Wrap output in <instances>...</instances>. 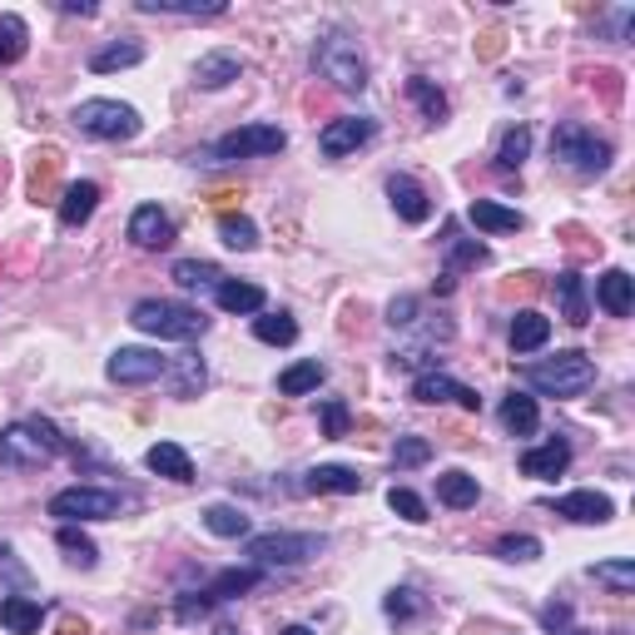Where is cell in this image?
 <instances>
[{
	"label": "cell",
	"mask_w": 635,
	"mask_h": 635,
	"mask_svg": "<svg viewBox=\"0 0 635 635\" xmlns=\"http://www.w3.org/2000/svg\"><path fill=\"white\" fill-rule=\"evenodd\" d=\"M60 452H65V437H60V427L45 422V417H20V422H10L6 432H0V466H10V472L45 466V462H55Z\"/></svg>",
	"instance_id": "obj_1"
},
{
	"label": "cell",
	"mask_w": 635,
	"mask_h": 635,
	"mask_svg": "<svg viewBox=\"0 0 635 635\" xmlns=\"http://www.w3.org/2000/svg\"><path fill=\"white\" fill-rule=\"evenodd\" d=\"M129 323L149 337H169V343H194V337L208 333L204 308L174 303V298H139V303L129 308Z\"/></svg>",
	"instance_id": "obj_2"
},
{
	"label": "cell",
	"mask_w": 635,
	"mask_h": 635,
	"mask_svg": "<svg viewBox=\"0 0 635 635\" xmlns=\"http://www.w3.org/2000/svg\"><path fill=\"white\" fill-rule=\"evenodd\" d=\"M521 377H526V387L541 397H581V392H591V383H595V363L581 347H566V353L546 357V363L521 367Z\"/></svg>",
	"instance_id": "obj_3"
},
{
	"label": "cell",
	"mask_w": 635,
	"mask_h": 635,
	"mask_svg": "<svg viewBox=\"0 0 635 635\" xmlns=\"http://www.w3.org/2000/svg\"><path fill=\"white\" fill-rule=\"evenodd\" d=\"M611 139L595 134V129L575 125V119H566V125L551 129V159L556 164H566L571 174H605L611 169Z\"/></svg>",
	"instance_id": "obj_4"
},
{
	"label": "cell",
	"mask_w": 635,
	"mask_h": 635,
	"mask_svg": "<svg viewBox=\"0 0 635 635\" xmlns=\"http://www.w3.org/2000/svg\"><path fill=\"white\" fill-rule=\"evenodd\" d=\"M313 69L323 79H333L337 89H367V60H363V50H357V40L347 35V30H327V35H318Z\"/></svg>",
	"instance_id": "obj_5"
},
{
	"label": "cell",
	"mask_w": 635,
	"mask_h": 635,
	"mask_svg": "<svg viewBox=\"0 0 635 635\" xmlns=\"http://www.w3.org/2000/svg\"><path fill=\"white\" fill-rule=\"evenodd\" d=\"M248 561L254 566H303V561H318L327 551V536H313V531H263V536H248Z\"/></svg>",
	"instance_id": "obj_6"
},
{
	"label": "cell",
	"mask_w": 635,
	"mask_h": 635,
	"mask_svg": "<svg viewBox=\"0 0 635 635\" xmlns=\"http://www.w3.org/2000/svg\"><path fill=\"white\" fill-rule=\"evenodd\" d=\"M45 512L60 516V526H75V521H115V516L125 512V496L109 492V486H65V492L50 496Z\"/></svg>",
	"instance_id": "obj_7"
},
{
	"label": "cell",
	"mask_w": 635,
	"mask_h": 635,
	"mask_svg": "<svg viewBox=\"0 0 635 635\" xmlns=\"http://www.w3.org/2000/svg\"><path fill=\"white\" fill-rule=\"evenodd\" d=\"M75 129L89 139H134L139 129H144V119H139L134 105H119V99H79L75 105Z\"/></svg>",
	"instance_id": "obj_8"
},
{
	"label": "cell",
	"mask_w": 635,
	"mask_h": 635,
	"mask_svg": "<svg viewBox=\"0 0 635 635\" xmlns=\"http://www.w3.org/2000/svg\"><path fill=\"white\" fill-rule=\"evenodd\" d=\"M288 134L278 125H244L234 134H224L214 149H204L208 164H234V159H268V154H283Z\"/></svg>",
	"instance_id": "obj_9"
},
{
	"label": "cell",
	"mask_w": 635,
	"mask_h": 635,
	"mask_svg": "<svg viewBox=\"0 0 635 635\" xmlns=\"http://www.w3.org/2000/svg\"><path fill=\"white\" fill-rule=\"evenodd\" d=\"M169 367L164 353H154V347H115L105 363V377L119 387H144V383H159Z\"/></svg>",
	"instance_id": "obj_10"
},
{
	"label": "cell",
	"mask_w": 635,
	"mask_h": 635,
	"mask_svg": "<svg viewBox=\"0 0 635 635\" xmlns=\"http://www.w3.org/2000/svg\"><path fill=\"white\" fill-rule=\"evenodd\" d=\"M412 402H422V407H432V402H456V407H466V412H476V407H482V397H476V387L456 383V377L442 373V367H427V373L412 383Z\"/></svg>",
	"instance_id": "obj_11"
},
{
	"label": "cell",
	"mask_w": 635,
	"mask_h": 635,
	"mask_svg": "<svg viewBox=\"0 0 635 635\" xmlns=\"http://www.w3.org/2000/svg\"><path fill=\"white\" fill-rule=\"evenodd\" d=\"M373 134H377V119H367V115H343V119H327V125H323V134H318V149H323L327 159H343V154H353L357 144H367Z\"/></svg>",
	"instance_id": "obj_12"
},
{
	"label": "cell",
	"mask_w": 635,
	"mask_h": 635,
	"mask_svg": "<svg viewBox=\"0 0 635 635\" xmlns=\"http://www.w3.org/2000/svg\"><path fill=\"white\" fill-rule=\"evenodd\" d=\"M129 244L149 248V254H154V248H169L174 244V218H169L159 204H139L134 214H129Z\"/></svg>",
	"instance_id": "obj_13"
},
{
	"label": "cell",
	"mask_w": 635,
	"mask_h": 635,
	"mask_svg": "<svg viewBox=\"0 0 635 635\" xmlns=\"http://www.w3.org/2000/svg\"><path fill=\"white\" fill-rule=\"evenodd\" d=\"M551 512L566 516V521H581V526H605L615 516V502L605 492H571V496H556Z\"/></svg>",
	"instance_id": "obj_14"
},
{
	"label": "cell",
	"mask_w": 635,
	"mask_h": 635,
	"mask_svg": "<svg viewBox=\"0 0 635 635\" xmlns=\"http://www.w3.org/2000/svg\"><path fill=\"white\" fill-rule=\"evenodd\" d=\"M387 198H392V208H397V218H402V224H427V218H432V198H427V189L417 184L412 174H392V179H387Z\"/></svg>",
	"instance_id": "obj_15"
},
{
	"label": "cell",
	"mask_w": 635,
	"mask_h": 635,
	"mask_svg": "<svg viewBox=\"0 0 635 635\" xmlns=\"http://www.w3.org/2000/svg\"><path fill=\"white\" fill-rule=\"evenodd\" d=\"M238 75H244V55H234V50H208V55L194 60L198 89H224V85H234Z\"/></svg>",
	"instance_id": "obj_16"
},
{
	"label": "cell",
	"mask_w": 635,
	"mask_h": 635,
	"mask_svg": "<svg viewBox=\"0 0 635 635\" xmlns=\"http://www.w3.org/2000/svg\"><path fill=\"white\" fill-rule=\"evenodd\" d=\"M164 383H169V392H174L179 402H189V397H198V392H204V383H208V367H204V357H198V353H179V357H169V367H164Z\"/></svg>",
	"instance_id": "obj_17"
},
{
	"label": "cell",
	"mask_w": 635,
	"mask_h": 635,
	"mask_svg": "<svg viewBox=\"0 0 635 635\" xmlns=\"http://www.w3.org/2000/svg\"><path fill=\"white\" fill-rule=\"evenodd\" d=\"M595 303H601L611 318H631V308H635V278L625 273V268H605V273L595 278Z\"/></svg>",
	"instance_id": "obj_18"
},
{
	"label": "cell",
	"mask_w": 635,
	"mask_h": 635,
	"mask_svg": "<svg viewBox=\"0 0 635 635\" xmlns=\"http://www.w3.org/2000/svg\"><path fill=\"white\" fill-rule=\"evenodd\" d=\"M571 466V446L561 442V437H551V442L531 446V452H521V472L536 476V482H556V476Z\"/></svg>",
	"instance_id": "obj_19"
},
{
	"label": "cell",
	"mask_w": 635,
	"mask_h": 635,
	"mask_svg": "<svg viewBox=\"0 0 635 635\" xmlns=\"http://www.w3.org/2000/svg\"><path fill=\"white\" fill-rule=\"evenodd\" d=\"M363 486H367V476L357 472V466L323 462V466H313V472H303V492H343V496H353V492H363Z\"/></svg>",
	"instance_id": "obj_20"
},
{
	"label": "cell",
	"mask_w": 635,
	"mask_h": 635,
	"mask_svg": "<svg viewBox=\"0 0 635 635\" xmlns=\"http://www.w3.org/2000/svg\"><path fill=\"white\" fill-rule=\"evenodd\" d=\"M263 581V566H228V571H218L214 581L204 585V601L218 605V601H234V595L254 591V585Z\"/></svg>",
	"instance_id": "obj_21"
},
{
	"label": "cell",
	"mask_w": 635,
	"mask_h": 635,
	"mask_svg": "<svg viewBox=\"0 0 635 635\" xmlns=\"http://www.w3.org/2000/svg\"><path fill=\"white\" fill-rule=\"evenodd\" d=\"M466 218H472L482 234H521L526 218L516 214V208L496 204V198H472V208H466Z\"/></svg>",
	"instance_id": "obj_22"
},
{
	"label": "cell",
	"mask_w": 635,
	"mask_h": 635,
	"mask_svg": "<svg viewBox=\"0 0 635 635\" xmlns=\"http://www.w3.org/2000/svg\"><path fill=\"white\" fill-rule=\"evenodd\" d=\"M506 337H512V353H536V347H546V337H551V318L536 313V308H521V313L512 318V327H506Z\"/></svg>",
	"instance_id": "obj_23"
},
{
	"label": "cell",
	"mask_w": 635,
	"mask_h": 635,
	"mask_svg": "<svg viewBox=\"0 0 635 635\" xmlns=\"http://www.w3.org/2000/svg\"><path fill=\"white\" fill-rule=\"evenodd\" d=\"M40 621H45V605H40L35 595H6V601H0V625H6L10 635H35Z\"/></svg>",
	"instance_id": "obj_24"
},
{
	"label": "cell",
	"mask_w": 635,
	"mask_h": 635,
	"mask_svg": "<svg viewBox=\"0 0 635 635\" xmlns=\"http://www.w3.org/2000/svg\"><path fill=\"white\" fill-rule=\"evenodd\" d=\"M556 303H561V318L571 327H585L591 323V303H585V283H581V273H556Z\"/></svg>",
	"instance_id": "obj_25"
},
{
	"label": "cell",
	"mask_w": 635,
	"mask_h": 635,
	"mask_svg": "<svg viewBox=\"0 0 635 635\" xmlns=\"http://www.w3.org/2000/svg\"><path fill=\"white\" fill-rule=\"evenodd\" d=\"M144 466L159 476H169V482H194V462H189V452L179 442H154L144 452Z\"/></svg>",
	"instance_id": "obj_26"
},
{
	"label": "cell",
	"mask_w": 635,
	"mask_h": 635,
	"mask_svg": "<svg viewBox=\"0 0 635 635\" xmlns=\"http://www.w3.org/2000/svg\"><path fill=\"white\" fill-rule=\"evenodd\" d=\"M55 204H60V224H65V228H79L89 214H95V204H99V184L79 179V184H69L65 194L55 198Z\"/></svg>",
	"instance_id": "obj_27"
},
{
	"label": "cell",
	"mask_w": 635,
	"mask_h": 635,
	"mask_svg": "<svg viewBox=\"0 0 635 635\" xmlns=\"http://www.w3.org/2000/svg\"><path fill=\"white\" fill-rule=\"evenodd\" d=\"M476 496H482V486H476V476L462 472V466H452V472L437 476V502L452 506V512H466V506H476Z\"/></svg>",
	"instance_id": "obj_28"
},
{
	"label": "cell",
	"mask_w": 635,
	"mask_h": 635,
	"mask_svg": "<svg viewBox=\"0 0 635 635\" xmlns=\"http://www.w3.org/2000/svg\"><path fill=\"white\" fill-rule=\"evenodd\" d=\"M214 298H218V308L224 313H263V303H268V293L258 283H238V278H224V283L214 288Z\"/></svg>",
	"instance_id": "obj_29"
},
{
	"label": "cell",
	"mask_w": 635,
	"mask_h": 635,
	"mask_svg": "<svg viewBox=\"0 0 635 635\" xmlns=\"http://www.w3.org/2000/svg\"><path fill=\"white\" fill-rule=\"evenodd\" d=\"M144 15H179V20H214L224 15V0H139Z\"/></svg>",
	"instance_id": "obj_30"
},
{
	"label": "cell",
	"mask_w": 635,
	"mask_h": 635,
	"mask_svg": "<svg viewBox=\"0 0 635 635\" xmlns=\"http://www.w3.org/2000/svg\"><path fill=\"white\" fill-rule=\"evenodd\" d=\"M502 427L512 437H531L536 427H541V412H536V397L526 392H506L502 397Z\"/></svg>",
	"instance_id": "obj_31"
},
{
	"label": "cell",
	"mask_w": 635,
	"mask_h": 635,
	"mask_svg": "<svg viewBox=\"0 0 635 635\" xmlns=\"http://www.w3.org/2000/svg\"><path fill=\"white\" fill-rule=\"evenodd\" d=\"M139 60H144V45H139V40H115V45H99L95 55H89V69H95V75H115V69H129V65H139Z\"/></svg>",
	"instance_id": "obj_32"
},
{
	"label": "cell",
	"mask_w": 635,
	"mask_h": 635,
	"mask_svg": "<svg viewBox=\"0 0 635 635\" xmlns=\"http://www.w3.org/2000/svg\"><path fill=\"white\" fill-rule=\"evenodd\" d=\"M60 194V154L55 149H40L35 164H30V198L35 204H50Z\"/></svg>",
	"instance_id": "obj_33"
},
{
	"label": "cell",
	"mask_w": 635,
	"mask_h": 635,
	"mask_svg": "<svg viewBox=\"0 0 635 635\" xmlns=\"http://www.w3.org/2000/svg\"><path fill=\"white\" fill-rule=\"evenodd\" d=\"M446 268L442 273H452L456 278V268H482L486 263V244H476V238H462L456 234V224H446Z\"/></svg>",
	"instance_id": "obj_34"
},
{
	"label": "cell",
	"mask_w": 635,
	"mask_h": 635,
	"mask_svg": "<svg viewBox=\"0 0 635 635\" xmlns=\"http://www.w3.org/2000/svg\"><path fill=\"white\" fill-rule=\"evenodd\" d=\"M323 377H327V367L318 363V357H303V363H293V367H283V373H278V392H283V397H303V392H313Z\"/></svg>",
	"instance_id": "obj_35"
},
{
	"label": "cell",
	"mask_w": 635,
	"mask_h": 635,
	"mask_svg": "<svg viewBox=\"0 0 635 635\" xmlns=\"http://www.w3.org/2000/svg\"><path fill=\"white\" fill-rule=\"evenodd\" d=\"M30 50V25L15 15V10H0V65H15Z\"/></svg>",
	"instance_id": "obj_36"
},
{
	"label": "cell",
	"mask_w": 635,
	"mask_h": 635,
	"mask_svg": "<svg viewBox=\"0 0 635 635\" xmlns=\"http://www.w3.org/2000/svg\"><path fill=\"white\" fill-rule=\"evenodd\" d=\"M174 283L189 288V293H198V288H218V283H224V268L204 263V258H179V263H174Z\"/></svg>",
	"instance_id": "obj_37"
},
{
	"label": "cell",
	"mask_w": 635,
	"mask_h": 635,
	"mask_svg": "<svg viewBox=\"0 0 635 635\" xmlns=\"http://www.w3.org/2000/svg\"><path fill=\"white\" fill-rule=\"evenodd\" d=\"M407 99H412V105L422 109L432 125H442V119H446V95H442V89H437L427 75H412V79H407Z\"/></svg>",
	"instance_id": "obj_38"
},
{
	"label": "cell",
	"mask_w": 635,
	"mask_h": 635,
	"mask_svg": "<svg viewBox=\"0 0 635 635\" xmlns=\"http://www.w3.org/2000/svg\"><path fill=\"white\" fill-rule=\"evenodd\" d=\"M204 526L214 536H224V541H238V536H248V516L238 512V506H228V502H214L204 512Z\"/></svg>",
	"instance_id": "obj_39"
},
{
	"label": "cell",
	"mask_w": 635,
	"mask_h": 635,
	"mask_svg": "<svg viewBox=\"0 0 635 635\" xmlns=\"http://www.w3.org/2000/svg\"><path fill=\"white\" fill-rule=\"evenodd\" d=\"M55 546H60V551H65V561L85 566V571L99 561V546L89 541V536L79 531V526H60V531H55Z\"/></svg>",
	"instance_id": "obj_40"
},
{
	"label": "cell",
	"mask_w": 635,
	"mask_h": 635,
	"mask_svg": "<svg viewBox=\"0 0 635 635\" xmlns=\"http://www.w3.org/2000/svg\"><path fill=\"white\" fill-rule=\"evenodd\" d=\"M254 337L258 343H273V347H288L298 337V323L288 313H258L254 318Z\"/></svg>",
	"instance_id": "obj_41"
},
{
	"label": "cell",
	"mask_w": 635,
	"mask_h": 635,
	"mask_svg": "<svg viewBox=\"0 0 635 635\" xmlns=\"http://www.w3.org/2000/svg\"><path fill=\"white\" fill-rule=\"evenodd\" d=\"M218 238H224L228 248H238V254L258 248V228H254V218H244V214H218Z\"/></svg>",
	"instance_id": "obj_42"
},
{
	"label": "cell",
	"mask_w": 635,
	"mask_h": 635,
	"mask_svg": "<svg viewBox=\"0 0 635 635\" xmlns=\"http://www.w3.org/2000/svg\"><path fill=\"white\" fill-rule=\"evenodd\" d=\"M591 575L601 585H611L615 595H631L635 591V561L631 556H621V561H601V566H591Z\"/></svg>",
	"instance_id": "obj_43"
},
{
	"label": "cell",
	"mask_w": 635,
	"mask_h": 635,
	"mask_svg": "<svg viewBox=\"0 0 635 635\" xmlns=\"http://www.w3.org/2000/svg\"><path fill=\"white\" fill-rule=\"evenodd\" d=\"M526 154H531V129L516 125L502 134V149H496V169H521Z\"/></svg>",
	"instance_id": "obj_44"
},
{
	"label": "cell",
	"mask_w": 635,
	"mask_h": 635,
	"mask_svg": "<svg viewBox=\"0 0 635 635\" xmlns=\"http://www.w3.org/2000/svg\"><path fill=\"white\" fill-rule=\"evenodd\" d=\"M427 456H432V442H427V437H397V452H392L397 472H412V466H422Z\"/></svg>",
	"instance_id": "obj_45"
},
{
	"label": "cell",
	"mask_w": 635,
	"mask_h": 635,
	"mask_svg": "<svg viewBox=\"0 0 635 635\" xmlns=\"http://www.w3.org/2000/svg\"><path fill=\"white\" fill-rule=\"evenodd\" d=\"M387 506H392L402 521H412V526L427 521V502L417 492H407V486H392V492H387Z\"/></svg>",
	"instance_id": "obj_46"
},
{
	"label": "cell",
	"mask_w": 635,
	"mask_h": 635,
	"mask_svg": "<svg viewBox=\"0 0 635 635\" xmlns=\"http://www.w3.org/2000/svg\"><path fill=\"white\" fill-rule=\"evenodd\" d=\"M496 556H502V561H536V556H541V541H536V536H502V541H496Z\"/></svg>",
	"instance_id": "obj_47"
},
{
	"label": "cell",
	"mask_w": 635,
	"mask_h": 635,
	"mask_svg": "<svg viewBox=\"0 0 635 635\" xmlns=\"http://www.w3.org/2000/svg\"><path fill=\"white\" fill-rule=\"evenodd\" d=\"M383 611L392 615V621H407V615L422 611V601H417L412 585H392V591H387V601H383Z\"/></svg>",
	"instance_id": "obj_48"
},
{
	"label": "cell",
	"mask_w": 635,
	"mask_h": 635,
	"mask_svg": "<svg viewBox=\"0 0 635 635\" xmlns=\"http://www.w3.org/2000/svg\"><path fill=\"white\" fill-rule=\"evenodd\" d=\"M417 313H422V303H417L412 293H402V298H392V303H387V323H392V327H412Z\"/></svg>",
	"instance_id": "obj_49"
},
{
	"label": "cell",
	"mask_w": 635,
	"mask_h": 635,
	"mask_svg": "<svg viewBox=\"0 0 635 635\" xmlns=\"http://www.w3.org/2000/svg\"><path fill=\"white\" fill-rule=\"evenodd\" d=\"M323 432L327 437H347V407L343 402H323Z\"/></svg>",
	"instance_id": "obj_50"
},
{
	"label": "cell",
	"mask_w": 635,
	"mask_h": 635,
	"mask_svg": "<svg viewBox=\"0 0 635 635\" xmlns=\"http://www.w3.org/2000/svg\"><path fill=\"white\" fill-rule=\"evenodd\" d=\"M0 571H6V575H10V585H20V591L30 585V571L15 561V551H10V546H0Z\"/></svg>",
	"instance_id": "obj_51"
},
{
	"label": "cell",
	"mask_w": 635,
	"mask_h": 635,
	"mask_svg": "<svg viewBox=\"0 0 635 635\" xmlns=\"http://www.w3.org/2000/svg\"><path fill=\"white\" fill-rule=\"evenodd\" d=\"M55 10H65V15H95V0H60Z\"/></svg>",
	"instance_id": "obj_52"
},
{
	"label": "cell",
	"mask_w": 635,
	"mask_h": 635,
	"mask_svg": "<svg viewBox=\"0 0 635 635\" xmlns=\"http://www.w3.org/2000/svg\"><path fill=\"white\" fill-rule=\"evenodd\" d=\"M541 621H546V631H556V625H566V621H571V611H566V605H546V615H541Z\"/></svg>",
	"instance_id": "obj_53"
},
{
	"label": "cell",
	"mask_w": 635,
	"mask_h": 635,
	"mask_svg": "<svg viewBox=\"0 0 635 635\" xmlns=\"http://www.w3.org/2000/svg\"><path fill=\"white\" fill-rule=\"evenodd\" d=\"M482 55H486V60L502 55V35H496V30H492V35H482Z\"/></svg>",
	"instance_id": "obj_54"
},
{
	"label": "cell",
	"mask_w": 635,
	"mask_h": 635,
	"mask_svg": "<svg viewBox=\"0 0 635 635\" xmlns=\"http://www.w3.org/2000/svg\"><path fill=\"white\" fill-rule=\"evenodd\" d=\"M278 635H313L308 625H288V631H278Z\"/></svg>",
	"instance_id": "obj_55"
},
{
	"label": "cell",
	"mask_w": 635,
	"mask_h": 635,
	"mask_svg": "<svg viewBox=\"0 0 635 635\" xmlns=\"http://www.w3.org/2000/svg\"><path fill=\"white\" fill-rule=\"evenodd\" d=\"M218 635H234V625H218Z\"/></svg>",
	"instance_id": "obj_56"
},
{
	"label": "cell",
	"mask_w": 635,
	"mask_h": 635,
	"mask_svg": "<svg viewBox=\"0 0 635 635\" xmlns=\"http://www.w3.org/2000/svg\"><path fill=\"white\" fill-rule=\"evenodd\" d=\"M566 635H591V631H566Z\"/></svg>",
	"instance_id": "obj_57"
}]
</instances>
